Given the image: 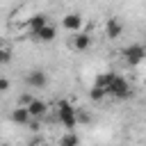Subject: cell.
I'll list each match as a JSON object with an SVG mask.
<instances>
[{"label": "cell", "mask_w": 146, "mask_h": 146, "mask_svg": "<svg viewBox=\"0 0 146 146\" xmlns=\"http://www.w3.org/2000/svg\"><path fill=\"white\" fill-rule=\"evenodd\" d=\"M57 119L66 130H75L78 125V110H73V105L68 100H59L57 103Z\"/></svg>", "instance_id": "6da1fadb"}, {"label": "cell", "mask_w": 146, "mask_h": 146, "mask_svg": "<svg viewBox=\"0 0 146 146\" xmlns=\"http://www.w3.org/2000/svg\"><path fill=\"white\" fill-rule=\"evenodd\" d=\"M105 91H107V96L119 98V100H125V98H130V96H132V89H130L128 80H125V78H121V75H114V80L105 87Z\"/></svg>", "instance_id": "7a4b0ae2"}, {"label": "cell", "mask_w": 146, "mask_h": 146, "mask_svg": "<svg viewBox=\"0 0 146 146\" xmlns=\"http://www.w3.org/2000/svg\"><path fill=\"white\" fill-rule=\"evenodd\" d=\"M121 55H123V62L128 66H137V64H141L146 59V48L141 43H130V46H125L121 50Z\"/></svg>", "instance_id": "3957f363"}, {"label": "cell", "mask_w": 146, "mask_h": 146, "mask_svg": "<svg viewBox=\"0 0 146 146\" xmlns=\"http://www.w3.org/2000/svg\"><path fill=\"white\" fill-rule=\"evenodd\" d=\"M71 48L73 50H78V52H84V50H89L91 48V34L89 32H73V36H71Z\"/></svg>", "instance_id": "277c9868"}, {"label": "cell", "mask_w": 146, "mask_h": 146, "mask_svg": "<svg viewBox=\"0 0 146 146\" xmlns=\"http://www.w3.org/2000/svg\"><path fill=\"white\" fill-rule=\"evenodd\" d=\"M25 82H27V87H32V89H43V87L48 84V75H46V71L34 68V71H30V73L25 75Z\"/></svg>", "instance_id": "5b68a950"}, {"label": "cell", "mask_w": 146, "mask_h": 146, "mask_svg": "<svg viewBox=\"0 0 146 146\" xmlns=\"http://www.w3.org/2000/svg\"><path fill=\"white\" fill-rule=\"evenodd\" d=\"M25 107H27V112H30V116H32L34 121H39V119H43V116L48 114V103L41 100V98H32Z\"/></svg>", "instance_id": "8992f818"}, {"label": "cell", "mask_w": 146, "mask_h": 146, "mask_svg": "<svg viewBox=\"0 0 146 146\" xmlns=\"http://www.w3.org/2000/svg\"><path fill=\"white\" fill-rule=\"evenodd\" d=\"M82 23H84V18H82L78 11H71V14H66V16L62 18V25H64L68 32H80V30H82Z\"/></svg>", "instance_id": "52a82bcc"}, {"label": "cell", "mask_w": 146, "mask_h": 146, "mask_svg": "<svg viewBox=\"0 0 146 146\" xmlns=\"http://www.w3.org/2000/svg\"><path fill=\"white\" fill-rule=\"evenodd\" d=\"M121 34H123V23H121L116 16L107 18V23H105V36H110V39H119Z\"/></svg>", "instance_id": "ba28073f"}, {"label": "cell", "mask_w": 146, "mask_h": 146, "mask_svg": "<svg viewBox=\"0 0 146 146\" xmlns=\"http://www.w3.org/2000/svg\"><path fill=\"white\" fill-rule=\"evenodd\" d=\"M11 121H14V123H18V125H27V123H32L34 119L30 116V112H27V107H25V105H18L16 110H11Z\"/></svg>", "instance_id": "9c48e42d"}, {"label": "cell", "mask_w": 146, "mask_h": 146, "mask_svg": "<svg viewBox=\"0 0 146 146\" xmlns=\"http://www.w3.org/2000/svg\"><path fill=\"white\" fill-rule=\"evenodd\" d=\"M48 25V16L46 14H32L30 18H27V27H30V32L32 34H36L41 27H46Z\"/></svg>", "instance_id": "30bf717a"}, {"label": "cell", "mask_w": 146, "mask_h": 146, "mask_svg": "<svg viewBox=\"0 0 146 146\" xmlns=\"http://www.w3.org/2000/svg\"><path fill=\"white\" fill-rule=\"evenodd\" d=\"M55 36H57V27L55 25H46V27H41L36 34H34V39L36 41H41V43H50V41H55Z\"/></svg>", "instance_id": "8fae6325"}, {"label": "cell", "mask_w": 146, "mask_h": 146, "mask_svg": "<svg viewBox=\"0 0 146 146\" xmlns=\"http://www.w3.org/2000/svg\"><path fill=\"white\" fill-rule=\"evenodd\" d=\"M59 146H80V137L75 135V130H66L59 137Z\"/></svg>", "instance_id": "7c38bea8"}, {"label": "cell", "mask_w": 146, "mask_h": 146, "mask_svg": "<svg viewBox=\"0 0 146 146\" xmlns=\"http://www.w3.org/2000/svg\"><path fill=\"white\" fill-rule=\"evenodd\" d=\"M114 75H116V73H112V71L98 73V75H96V82H94V84H98V87H103V89H105V87H107V84H110V82L114 80Z\"/></svg>", "instance_id": "4fadbf2b"}, {"label": "cell", "mask_w": 146, "mask_h": 146, "mask_svg": "<svg viewBox=\"0 0 146 146\" xmlns=\"http://www.w3.org/2000/svg\"><path fill=\"white\" fill-rule=\"evenodd\" d=\"M105 96H107V91H105L103 87H98V84H94V87L89 89V98H91L94 103H100V100H103Z\"/></svg>", "instance_id": "5bb4252c"}, {"label": "cell", "mask_w": 146, "mask_h": 146, "mask_svg": "<svg viewBox=\"0 0 146 146\" xmlns=\"http://www.w3.org/2000/svg\"><path fill=\"white\" fill-rule=\"evenodd\" d=\"M11 62V48L9 46H0V66Z\"/></svg>", "instance_id": "9a60e30c"}, {"label": "cell", "mask_w": 146, "mask_h": 146, "mask_svg": "<svg viewBox=\"0 0 146 146\" xmlns=\"http://www.w3.org/2000/svg\"><path fill=\"white\" fill-rule=\"evenodd\" d=\"M9 89H11V82L7 78H0V94H7Z\"/></svg>", "instance_id": "2e32d148"}]
</instances>
